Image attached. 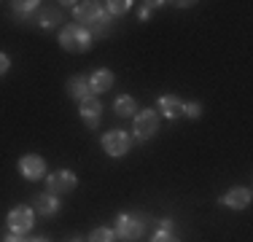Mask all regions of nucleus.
Listing matches in <instances>:
<instances>
[{
    "mask_svg": "<svg viewBox=\"0 0 253 242\" xmlns=\"http://www.w3.org/2000/svg\"><path fill=\"white\" fill-rule=\"evenodd\" d=\"M59 46L70 54H84L92 46V35H89V30L81 27V24H65V27L59 30Z\"/></svg>",
    "mask_w": 253,
    "mask_h": 242,
    "instance_id": "obj_1",
    "label": "nucleus"
},
{
    "mask_svg": "<svg viewBox=\"0 0 253 242\" xmlns=\"http://www.w3.org/2000/svg\"><path fill=\"white\" fill-rule=\"evenodd\" d=\"M143 232H146V223H143V218L129 215V213H119V218H116V229H113V234H116L119 240L135 242V240L143 237Z\"/></svg>",
    "mask_w": 253,
    "mask_h": 242,
    "instance_id": "obj_2",
    "label": "nucleus"
},
{
    "mask_svg": "<svg viewBox=\"0 0 253 242\" xmlns=\"http://www.w3.org/2000/svg\"><path fill=\"white\" fill-rule=\"evenodd\" d=\"M156 132H159V113L151 111V108L135 113V140L132 143H143L148 137H154Z\"/></svg>",
    "mask_w": 253,
    "mask_h": 242,
    "instance_id": "obj_3",
    "label": "nucleus"
},
{
    "mask_svg": "<svg viewBox=\"0 0 253 242\" xmlns=\"http://www.w3.org/2000/svg\"><path fill=\"white\" fill-rule=\"evenodd\" d=\"M33 226H35V210L33 207L19 204V207H14L8 213V229H11V234H22V237H25Z\"/></svg>",
    "mask_w": 253,
    "mask_h": 242,
    "instance_id": "obj_4",
    "label": "nucleus"
},
{
    "mask_svg": "<svg viewBox=\"0 0 253 242\" xmlns=\"http://www.w3.org/2000/svg\"><path fill=\"white\" fill-rule=\"evenodd\" d=\"M100 143H102V151H105L108 156H113V159L124 156L126 151H129V145H132L129 135H126V132H122V129H111V132H105Z\"/></svg>",
    "mask_w": 253,
    "mask_h": 242,
    "instance_id": "obj_5",
    "label": "nucleus"
},
{
    "mask_svg": "<svg viewBox=\"0 0 253 242\" xmlns=\"http://www.w3.org/2000/svg\"><path fill=\"white\" fill-rule=\"evenodd\" d=\"M76 172L73 169H57V172H51L49 178H46V191L54 194V197H59V194H70L76 189Z\"/></svg>",
    "mask_w": 253,
    "mask_h": 242,
    "instance_id": "obj_6",
    "label": "nucleus"
},
{
    "mask_svg": "<svg viewBox=\"0 0 253 242\" xmlns=\"http://www.w3.org/2000/svg\"><path fill=\"white\" fill-rule=\"evenodd\" d=\"M43 172H46V161L38 154H27L19 159V175L25 180H38L43 178Z\"/></svg>",
    "mask_w": 253,
    "mask_h": 242,
    "instance_id": "obj_7",
    "label": "nucleus"
},
{
    "mask_svg": "<svg viewBox=\"0 0 253 242\" xmlns=\"http://www.w3.org/2000/svg\"><path fill=\"white\" fill-rule=\"evenodd\" d=\"M73 14H76V19L81 24L92 27V24L105 14V8H102L100 3H94V0H86V3H73Z\"/></svg>",
    "mask_w": 253,
    "mask_h": 242,
    "instance_id": "obj_8",
    "label": "nucleus"
},
{
    "mask_svg": "<svg viewBox=\"0 0 253 242\" xmlns=\"http://www.w3.org/2000/svg\"><path fill=\"white\" fill-rule=\"evenodd\" d=\"M224 207L229 210H245L251 204V189H245V186H237V189H229L224 197L218 199Z\"/></svg>",
    "mask_w": 253,
    "mask_h": 242,
    "instance_id": "obj_9",
    "label": "nucleus"
},
{
    "mask_svg": "<svg viewBox=\"0 0 253 242\" xmlns=\"http://www.w3.org/2000/svg\"><path fill=\"white\" fill-rule=\"evenodd\" d=\"M100 116H102V102L94 94L86 97V100L81 102V119H84V124H86L89 129H97V126H100Z\"/></svg>",
    "mask_w": 253,
    "mask_h": 242,
    "instance_id": "obj_10",
    "label": "nucleus"
},
{
    "mask_svg": "<svg viewBox=\"0 0 253 242\" xmlns=\"http://www.w3.org/2000/svg\"><path fill=\"white\" fill-rule=\"evenodd\" d=\"M156 113L165 116V119H170V121H175V119L183 116V102H180L178 97H172V94H162L159 105H156Z\"/></svg>",
    "mask_w": 253,
    "mask_h": 242,
    "instance_id": "obj_11",
    "label": "nucleus"
},
{
    "mask_svg": "<svg viewBox=\"0 0 253 242\" xmlns=\"http://www.w3.org/2000/svg\"><path fill=\"white\" fill-rule=\"evenodd\" d=\"M68 94L73 97L76 102H84L86 97H92V89H89V78L86 76H73V78H68Z\"/></svg>",
    "mask_w": 253,
    "mask_h": 242,
    "instance_id": "obj_12",
    "label": "nucleus"
},
{
    "mask_svg": "<svg viewBox=\"0 0 253 242\" xmlns=\"http://www.w3.org/2000/svg\"><path fill=\"white\" fill-rule=\"evenodd\" d=\"M113 81H116V78H113L111 70H94L92 76H89V89H92V94H102L113 86Z\"/></svg>",
    "mask_w": 253,
    "mask_h": 242,
    "instance_id": "obj_13",
    "label": "nucleus"
},
{
    "mask_svg": "<svg viewBox=\"0 0 253 242\" xmlns=\"http://www.w3.org/2000/svg\"><path fill=\"white\" fill-rule=\"evenodd\" d=\"M35 210L41 215H57L59 213V199L54 194H35Z\"/></svg>",
    "mask_w": 253,
    "mask_h": 242,
    "instance_id": "obj_14",
    "label": "nucleus"
},
{
    "mask_svg": "<svg viewBox=\"0 0 253 242\" xmlns=\"http://www.w3.org/2000/svg\"><path fill=\"white\" fill-rule=\"evenodd\" d=\"M59 22H62V14H59V8L43 5V11H38V27L54 30V27H59Z\"/></svg>",
    "mask_w": 253,
    "mask_h": 242,
    "instance_id": "obj_15",
    "label": "nucleus"
},
{
    "mask_svg": "<svg viewBox=\"0 0 253 242\" xmlns=\"http://www.w3.org/2000/svg\"><path fill=\"white\" fill-rule=\"evenodd\" d=\"M113 111H116L119 116H124V119L126 116H135V113H137V102L132 100L129 94H122L116 102H113Z\"/></svg>",
    "mask_w": 253,
    "mask_h": 242,
    "instance_id": "obj_16",
    "label": "nucleus"
},
{
    "mask_svg": "<svg viewBox=\"0 0 253 242\" xmlns=\"http://www.w3.org/2000/svg\"><path fill=\"white\" fill-rule=\"evenodd\" d=\"M108 33H111V16H108V14H102L100 19L92 24V30H89V35H92V38H105Z\"/></svg>",
    "mask_w": 253,
    "mask_h": 242,
    "instance_id": "obj_17",
    "label": "nucleus"
},
{
    "mask_svg": "<svg viewBox=\"0 0 253 242\" xmlns=\"http://www.w3.org/2000/svg\"><path fill=\"white\" fill-rule=\"evenodd\" d=\"M129 5H132L129 0H111V3H108V5H102V8H105V14L113 19V16H122V14H126V11H129Z\"/></svg>",
    "mask_w": 253,
    "mask_h": 242,
    "instance_id": "obj_18",
    "label": "nucleus"
},
{
    "mask_svg": "<svg viewBox=\"0 0 253 242\" xmlns=\"http://www.w3.org/2000/svg\"><path fill=\"white\" fill-rule=\"evenodd\" d=\"M113 229H108V226H97L92 234H89V242H113Z\"/></svg>",
    "mask_w": 253,
    "mask_h": 242,
    "instance_id": "obj_19",
    "label": "nucleus"
},
{
    "mask_svg": "<svg viewBox=\"0 0 253 242\" xmlns=\"http://www.w3.org/2000/svg\"><path fill=\"white\" fill-rule=\"evenodd\" d=\"M183 116L200 119L202 116V105H200V102H183Z\"/></svg>",
    "mask_w": 253,
    "mask_h": 242,
    "instance_id": "obj_20",
    "label": "nucleus"
},
{
    "mask_svg": "<svg viewBox=\"0 0 253 242\" xmlns=\"http://www.w3.org/2000/svg\"><path fill=\"white\" fill-rule=\"evenodd\" d=\"M151 242H180L175 234H170V232H156L154 237H151Z\"/></svg>",
    "mask_w": 253,
    "mask_h": 242,
    "instance_id": "obj_21",
    "label": "nucleus"
},
{
    "mask_svg": "<svg viewBox=\"0 0 253 242\" xmlns=\"http://www.w3.org/2000/svg\"><path fill=\"white\" fill-rule=\"evenodd\" d=\"M159 232H175V221H172V218H162L159 221Z\"/></svg>",
    "mask_w": 253,
    "mask_h": 242,
    "instance_id": "obj_22",
    "label": "nucleus"
},
{
    "mask_svg": "<svg viewBox=\"0 0 253 242\" xmlns=\"http://www.w3.org/2000/svg\"><path fill=\"white\" fill-rule=\"evenodd\" d=\"M8 68H11V59H8V54H3V51H0V78H3L5 73H8Z\"/></svg>",
    "mask_w": 253,
    "mask_h": 242,
    "instance_id": "obj_23",
    "label": "nucleus"
},
{
    "mask_svg": "<svg viewBox=\"0 0 253 242\" xmlns=\"http://www.w3.org/2000/svg\"><path fill=\"white\" fill-rule=\"evenodd\" d=\"M148 16H151V5H143V8H140V19H148Z\"/></svg>",
    "mask_w": 253,
    "mask_h": 242,
    "instance_id": "obj_24",
    "label": "nucleus"
},
{
    "mask_svg": "<svg viewBox=\"0 0 253 242\" xmlns=\"http://www.w3.org/2000/svg\"><path fill=\"white\" fill-rule=\"evenodd\" d=\"M3 242H25V240H22V234H8Z\"/></svg>",
    "mask_w": 253,
    "mask_h": 242,
    "instance_id": "obj_25",
    "label": "nucleus"
},
{
    "mask_svg": "<svg viewBox=\"0 0 253 242\" xmlns=\"http://www.w3.org/2000/svg\"><path fill=\"white\" fill-rule=\"evenodd\" d=\"M30 242H49L46 237H35V240H30Z\"/></svg>",
    "mask_w": 253,
    "mask_h": 242,
    "instance_id": "obj_26",
    "label": "nucleus"
},
{
    "mask_svg": "<svg viewBox=\"0 0 253 242\" xmlns=\"http://www.w3.org/2000/svg\"><path fill=\"white\" fill-rule=\"evenodd\" d=\"M70 242H86V240H84V237H73V240H70Z\"/></svg>",
    "mask_w": 253,
    "mask_h": 242,
    "instance_id": "obj_27",
    "label": "nucleus"
}]
</instances>
